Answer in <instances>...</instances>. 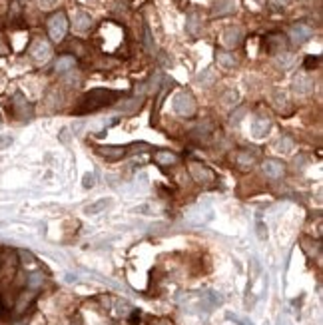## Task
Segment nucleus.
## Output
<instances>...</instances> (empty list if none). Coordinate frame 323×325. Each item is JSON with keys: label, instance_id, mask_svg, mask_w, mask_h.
Segmentation results:
<instances>
[{"label": "nucleus", "instance_id": "1", "mask_svg": "<svg viewBox=\"0 0 323 325\" xmlns=\"http://www.w3.org/2000/svg\"><path fill=\"white\" fill-rule=\"evenodd\" d=\"M124 94L118 92V90H104V88H96V90H90L86 92L80 102H78V108H76V114H88V112H96L104 106H110L114 104L118 98H122Z\"/></svg>", "mask_w": 323, "mask_h": 325}, {"label": "nucleus", "instance_id": "2", "mask_svg": "<svg viewBox=\"0 0 323 325\" xmlns=\"http://www.w3.org/2000/svg\"><path fill=\"white\" fill-rule=\"evenodd\" d=\"M68 32V18L64 12H56L48 18V36L52 42H62Z\"/></svg>", "mask_w": 323, "mask_h": 325}, {"label": "nucleus", "instance_id": "3", "mask_svg": "<svg viewBox=\"0 0 323 325\" xmlns=\"http://www.w3.org/2000/svg\"><path fill=\"white\" fill-rule=\"evenodd\" d=\"M171 108L178 116H184V118H190L196 114V100L190 92H178L171 100Z\"/></svg>", "mask_w": 323, "mask_h": 325}, {"label": "nucleus", "instance_id": "4", "mask_svg": "<svg viewBox=\"0 0 323 325\" xmlns=\"http://www.w3.org/2000/svg\"><path fill=\"white\" fill-rule=\"evenodd\" d=\"M190 176L202 186H208V184L215 182V174L202 162H190Z\"/></svg>", "mask_w": 323, "mask_h": 325}, {"label": "nucleus", "instance_id": "5", "mask_svg": "<svg viewBox=\"0 0 323 325\" xmlns=\"http://www.w3.org/2000/svg\"><path fill=\"white\" fill-rule=\"evenodd\" d=\"M12 114L18 118V120H30L32 118V106L30 102L24 98L22 92H16L12 96Z\"/></svg>", "mask_w": 323, "mask_h": 325}, {"label": "nucleus", "instance_id": "6", "mask_svg": "<svg viewBox=\"0 0 323 325\" xmlns=\"http://www.w3.org/2000/svg\"><path fill=\"white\" fill-rule=\"evenodd\" d=\"M264 174L271 180H279V178H284L285 176V164L282 160H275V158H267L264 164Z\"/></svg>", "mask_w": 323, "mask_h": 325}, {"label": "nucleus", "instance_id": "7", "mask_svg": "<svg viewBox=\"0 0 323 325\" xmlns=\"http://www.w3.org/2000/svg\"><path fill=\"white\" fill-rule=\"evenodd\" d=\"M28 54H30L36 62H46V60L50 58V54H52V48H50V44H48L46 40L38 38V40L32 42V46H30Z\"/></svg>", "mask_w": 323, "mask_h": 325}, {"label": "nucleus", "instance_id": "8", "mask_svg": "<svg viewBox=\"0 0 323 325\" xmlns=\"http://www.w3.org/2000/svg\"><path fill=\"white\" fill-rule=\"evenodd\" d=\"M313 36V28L307 26V24H293L291 30H289V38L293 44H305V42Z\"/></svg>", "mask_w": 323, "mask_h": 325}, {"label": "nucleus", "instance_id": "9", "mask_svg": "<svg viewBox=\"0 0 323 325\" xmlns=\"http://www.w3.org/2000/svg\"><path fill=\"white\" fill-rule=\"evenodd\" d=\"M242 38H244V32L240 26H228L222 34V42L226 48H235L242 44Z\"/></svg>", "mask_w": 323, "mask_h": 325}, {"label": "nucleus", "instance_id": "10", "mask_svg": "<svg viewBox=\"0 0 323 325\" xmlns=\"http://www.w3.org/2000/svg\"><path fill=\"white\" fill-rule=\"evenodd\" d=\"M269 130H271V120H269L267 116H257V118L253 120V124H251V134H253V138H257V140L266 138Z\"/></svg>", "mask_w": 323, "mask_h": 325}, {"label": "nucleus", "instance_id": "11", "mask_svg": "<svg viewBox=\"0 0 323 325\" xmlns=\"http://www.w3.org/2000/svg\"><path fill=\"white\" fill-rule=\"evenodd\" d=\"M96 152H98L102 158L114 162V160H122V158L126 156L128 148H124V146H98Z\"/></svg>", "mask_w": 323, "mask_h": 325}, {"label": "nucleus", "instance_id": "12", "mask_svg": "<svg viewBox=\"0 0 323 325\" xmlns=\"http://www.w3.org/2000/svg\"><path fill=\"white\" fill-rule=\"evenodd\" d=\"M235 10V0H215L213 6H211V16H228Z\"/></svg>", "mask_w": 323, "mask_h": 325}, {"label": "nucleus", "instance_id": "13", "mask_svg": "<svg viewBox=\"0 0 323 325\" xmlns=\"http://www.w3.org/2000/svg\"><path fill=\"white\" fill-rule=\"evenodd\" d=\"M266 48L269 54H282L285 50V36L282 34H271L266 40Z\"/></svg>", "mask_w": 323, "mask_h": 325}, {"label": "nucleus", "instance_id": "14", "mask_svg": "<svg viewBox=\"0 0 323 325\" xmlns=\"http://www.w3.org/2000/svg\"><path fill=\"white\" fill-rule=\"evenodd\" d=\"M293 90L297 94H309L313 90V80L307 74H297L293 78Z\"/></svg>", "mask_w": 323, "mask_h": 325}, {"label": "nucleus", "instance_id": "15", "mask_svg": "<svg viewBox=\"0 0 323 325\" xmlns=\"http://www.w3.org/2000/svg\"><path fill=\"white\" fill-rule=\"evenodd\" d=\"M213 134V124L211 122H204L200 124L196 130H191V138L198 140V142H208Z\"/></svg>", "mask_w": 323, "mask_h": 325}, {"label": "nucleus", "instance_id": "16", "mask_svg": "<svg viewBox=\"0 0 323 325\" xmlns=\"http://www.w3.org/2000/svg\"><path fill=\"white\" fill-rule=\"evenodd\" d=\"M154 162L160 166H174L178 162V154H174V152H170V150H160L154 154Z\"/></svg>", "mask_w": 323, "mask_h": 325}, {"label": "nucleus", "instance_id": "17", "mask_svg": "<svg viewBox=\"0 0 323 325\" xmlns=\"http://www.w3.org/2000/svg\"><path fill=\"white\" fill-rule=\"evenodd\" d=\"M74 66H76V58H74V56H60V58L56 60V64H54V70H56L58 74H64V72L72 70Z\"/></svg>", "mask_w": 323, "mask_h": 325}, {"label": "nucleus", "instance_id": "18", "mask_svg": "<svg viewBox=\"0 0 323 325\" xmlns=\"http://www.w3.org/2000/svg\"><path fill=\"white\" fill-rule=\"evenodd\" d=\"M90 26H92V18H90V14H88V12H84V10L76 12V16H74V28H76V30H88Z\"/></svg>", "mask_w": 323, "mask_h": 325}, {"label": "nucleus", "instance_id": "19", "mask_svg": "<svg viewBox=\"0 0 323 325\" xmlns=\"http://www.w3.org/2000/svg\"><path fill=\"white\" fill-rule=\"evenodd\" d=\"M235 164H238L240 170L246 172L255 164V154H251V152H240L238 158H235Z\"/></svg>", "mask_w": 323, "mask_h": 325}, {"label": "nucleus", "instance_id": "20", "mask_svg": "<svg viewBox=\"0 0 323 325\" xmlns=\"http://www.w3.org/2000/svg\"><path fill=\"white\" fill-rule=\"evenodd\" d=\"M271 98H273V104H275V108L279 112H284V114H287L289 112V102H287V98H285V94L282 92V90H273V94H271Z\"/></svg>", "mask_w": 323, "mask_h": 325}, {"label": "nucleus", "instance_id": "21", "mask_svg": "<svg viewBox=\"0 0 323 325\" xmlns=\"http://www.w3.org/2000/svg\"><path fill=\"white\" fill-rule=\"evenodd\" d=\"M215 60H218V64H222L224 68H233L235 64H238L235 56L229 54V52H226V50H218V52H215Z\"/></svg>", "mask_w": 323, "mask_h": 325}, {"label": "nucleus", "instance_id": "22", "mask_svg": "<svg viewBox=\"0 0 323 325\" xmlns=\"http://www.w3.org/2000/svg\"><path fill=\"white\" fill-rule=\"evenodd\" d=\"M142 98H134V100H128V102H122V104H118V108L122 112H126V114H134V112H138L140 108H142Z\"/></svg>", "mask_w": 323, "mask_h": 325}, {"label": "nucleus", "instance_id": "23", "mask_svg": "<svg viewBox=\"0 0 323 325\" xmlns=\"http://www.w3.org/2000/svg\"><path fill=\"white\" fill-rule=\"evenodd\" d=\"M42 284H44V275H42L40 271H32V273H28V277H26V286H28L30 291H36L38 287H42Z\"/></svg>", "mask_w": 323, "mask_h": 325}, {"label": "nucleus", "instance_id": "24", "mask_svg": "<svg viewBox=\"0 0 323 325\" xmlns=\"http://www.w3.org/2000/svg\"><path fill=\"white\" fill-rule=\"evenodd\" d=\"M32 299H34V291H28V293L24 291L22 295L18 297V301H16V307H14V311H16V313H24V311H26V307L30 306V301H32Z\"/></svg>", "mask_w": 323, "mask_h": 325}, {"label": "nucleus", "instance_id": "25", "mask_svg": "<svg viewBox=\"0 0 323 325\" xmlns=\"http://www.w3.org/2000/svg\"><path fill=\"white\" fill-rule=\"evenodd\" d=\"M198 28H200L198 14H196V12H190V14H188V32H190L191 36H198Z\"/></svg>", "mask_w": 323, "mask_h": 325}, {"label": "nucleus", "instance_id": "26", "mask_svg": "<svg viewBox=\"0 0 323 325\" xmlns=\"http://www.w3.org/2000/svg\"><path fill=\"white\" fill-rule=\"evenodd\" d=\"M238 100H240V94L235 92V90H228V92L222 96L224 106H235V104H238Z\"/></svg>", "mask_w": 323, "mask_h": 325}, {"label": "nucleus", "instance_id": "27", "mask_svg": "<svg viewBox=\"0 0 323 325\" xmlns=\"http://www.w3.org/2000/svg\"><path fill=\"white\" fill-rule=\"evenodd\" d=\"M108 204H110V200H98L96 204H92V206H88V208H86L84 211H86V213H90V215H92V213H98V211H102V210H106V208H108Z\"/></svg>", "mask_w": 323, "mask_h": 325}, {"label": "nucleus", "instance_id": "28", "mask_svg": "<svg viewBox=\"0 0 323 325\" xmlns=\"http://www.w3.org/2000/svg\"><path fill=\"white\" fill-rule=\"evenodd\" d=\"M279 150H282V152H291L293 150V140L289 138V136H284L282 140H279Z\"/></svg>", "mask_w": 323, "mask_h": 325}, {"label": "nucleus", "instance_id": "29", "mask_svg": "<svg viewBox=\"0 0 323 325\" xmlns=\"http://www.w3.org/2000/svg\"><path fill=\"white\" fill-rule=\"evenodd\" d=\"M246 112H247V108H244V106H242V108H238V110H235V112L231 114V118H229V120H231V124H240V120L246 116Z\"/></svg>", "mask_w": 323, "mask_h": 325}, {"label": "nucleus", "instance_id": "30", "mask_svg": "<svg viewBox=\"0 0 323 325\" xmlns=\"http://www.w3.org/2000/svg\"><path fill=\"white\" fill-rule=\"evenodd\" d=\"M18 255H20V259H22V264H28V266H32V264H34V257H32V253H30V251L20 249V251H18Z\"/></svg>", "mask_w": 323, "mask_h": 325}, {"label": "nucleus", "instance_id": "31", "mask_svg": "<svg viewBox=\"0 0 323 325\" xmlns=\"http://www.w3.org/2000/svg\"><path fill=\"white\" fill-rule=\"evenodd\" d=\"M94 182H96L94 174H84V178H82V186H84L86 190H90V188H94Z\"/></svg>", "mask_w": 323, "mask_h": 325}, {"label": "nucleus", "instance_id": "32", "mask_svg": "<svg viewBox=\"0 0 323 325\" xmlns=\"http://www.w3.org/2000/svg\"><path fill=\"white\" fill-rule=\"evenodd\" d=\"M146 48L150 52H154V42H152V32H150V28L146 26Z\"/></svg>", "mask_w": 323, "mask_h": 325}, {"label": "nucleus", "instance_id": "33", "mask_svg": "<svg viewBox=\"0 0 323 325\" xmlns=\"http://www.w3.org/2000/svg\"><path fill=\"white\" fill-rule=\"evenodd\" d=\"M319 64V58L317 56H307V60H305V68L307 70H311V68H315Z\"/></svg>", "mask_w": 323, "mask_h": 325}, {"label": "nucleus", "instance_id": "34", "mask_svg": "<svg viewBox=\"0 0 323 325\" xmlns=\"http://www.w3.org/2000/svg\"><path fill=\"white\" fill-rule=\"evenodd\" d=\"M257 235H260V240H266L267 237V228H264L262 222H257Z\"/></svg>", "mask_w": 323, "mask_h": 325}, {"label": "nucleus", "instance_id": "35", "mask_svg": "<svg viewBox=\"0 0 323 325\" xmlns=\"http://www.w3.org/2000/svg\"><path fill=\"white\" fill-rule=\"evenodd\" d=\"M228 317H229L231 321H235V323H240V325H253L251 321H246V319H242V317H238V315H231V313H229Z\"/></svg>", "mask_w": 323, "mask_h": 325}, {"label": "nucleus", "instance_id": "36", "mask_svg": "<svg viewBox=\"0 0 323 325\" xmlns=\"http://www.w3.org/2000/svg\"><path fill=\"white\" fill-rule=\"evenodd\" d=\"M10 144H12V138H10V136H2V138H0V150L8 148Z\"/></svg>", "mask_w": 323, "mask_h": 325}, {"label": "nucleus", "instance_id": "37", "mask_svg": "<svg viewBox=\"0 0 323 325\" xmlns=\"http://www.w3.org/2000/svg\"><path fill=\"white\" fill-rule=\"evenodd\" d=\"M56 2H58V0H40V6L46 10V8H52Z\"/></svg>", "mask_w": 323, "mask_h": 325}, {"label": "nucleus", "instance_id": "38", "mask_svg": "<svg viewBox=\"0 0 323 325\" xmlns=\"http://www.w3.org/2000/svg\"><path fill=\"white\" fill-rule=\"evenodd\" d=\"M8 52V46L4 44V42H2V38H0V56H4Z\"/></svg>", "mask_w": 323, "mask_h": 325}, {"label": "nucleus", "instance_id": "39", "mask_svg": "<svg viewBox=\"0 0 323 325\" xmlns=\"http://www.w3.org/2000/svg\"><path fill=\"white\" fill-rule=\"evenodd\" d=\"M152 325H174V323H171V321H168V319H156Z\"/></svg>", "mask_w": 323, "mask_h": 325}, {"label": "nucleus", "instance_id": "40", "mask_svg": "<svg viewBox=\"0 0 323 325\" xmlns=\"http://www.w3.org/2000/svg\"><path fill=\"white\" fill-rule=\"evenodd\" d=\"M255 2H260V4H266V0H255Z\"/></svg>", "mask_w": 323, "mask_h": 325}, {"label": "nucleus", "instance_id": "41", "mask_svg": "<svg viewBox=\"0 0 323 325\" xmlns=\"http://www.w3.org/2000/svg\"><path fill=\"white\" fill-rule=\"evenodd\" d=\"M279 2H287V0H279Z\"/></svg>", "mask_w": 323, "mask_h": 325}, {"label": "nucleus", "instance_id": "42", "mask_svg": "<svg viewBox=\"0 0 323 325\" xmlns=\"http://www.w3.org/2000/svg\"><path fill=\"white\" fill-rule=\"evenodd\" d=\"M0 122H2V120H0Z\"/></svg>", "mask_w": 323, "mask_h": 325}]
</instances>
